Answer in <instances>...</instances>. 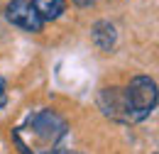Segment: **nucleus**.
Listing matches in <instances>:
<instances>
[{
  "mask_svg": "<svg viewBox=\"0 0 159 154\" xmlns=\"http://www.w3.org/2000/svg\"><path fill=\"white\" fill-rule=\"evenodd\" d=\"M30 5H32V10L39 15L42 22L61 17L64 10H66V2H64V0H32Z\"/></svg>",
  "mask_w": 159,
  "mask_h": 154,
  "instance_id": "423d86ee",
  "label": "nucleus"
},
{
  "mask_svg": "<svg viewBox=\"0 0 159 154\" xmlns=\"http://www.w3.org/2000/svg\"><path fill=\"white\" fill-rule=\"evenodd\" d=\"M125 91L127 105H130V115H132V125L142 122L152 115V110L157 108V83L149 76H135L130 81Z\"/></svg>",
  "mask_w": 159,
  "mask_h": 154,
  "instance_id": "f03ea898",
  "label": "nucleus"
},
{
  "mask_svg": "<svg viewBox=\"0 0 159 154\" xmlns=\"http://www.w3.org/2000/svg\"><path fill=\"white\" fill-rule=\"evenodd\" d=\"M98 108L103 110V115L115 120V122H125L132 125V115H130V105L122 88H103L98 93Z\"/></svg>",
  "mask_w": 159,
  "mask_h": 154,
  "instance_id": "7ed1b4c3",
  "label": "nucleus"
},
{
  "mask_svg": "<svg viewBox=\"0 0 159 154\" xmlns=\"http://www.w3.org/2000/svg\"><path fill=\"white\" fill-rule=\"evenodd\" d=\"M66 137V120L49 108L32 110L20 125L12 127V142L20 154H59Z\"/></svg>",
  "mask_w": 159,
  "mask_h": 154,
  "instance_id": "f257e3e1",
  "label": "nucleus"
},
{
  "mask_svg": "<svg viewBox=\"0 0 159 154\" xmlns=\"http://www.w3.org/2000/svg\"><path fill=\"white\" fill-rule=\"evenodd\" d=\"M5 17H7V22H12L15 27H20L25 32H42V27H44L39 15L32 10L30 0H12V2H7Z\"/></svg>",
  "mask_w": 159,
  "mask_h": 154,
  "instance_id": "20e7f679",
  "label": "nucleus"
},
{
  "mask_svg": "<svg viewBox=\"0 0 159 154\" xmlns=\"http://www.w3.org/2000/svg\"><path fill=\"white\" fill-rule=\"evenodd\" d=\"M59 154H76V152H59Z\"/></svg>",
  "mask_w": 159,
  "mask_h": 154,
  "instance_id": "1a4fd4ad",
  "label": "nucleus"
},
{
  "mask_svg": "<svg viewBox=\"0 0 159 154\" xmlns=\"http://www.w3.org/2000/svg\"><path fill=\"white\" fill-rule=\"evenodd\" d=\"M7 103V88H5V78L0 76V108H5Z\"/></svg>",
  "mask_w": 159,
  "mask_h": 154,
  "instance_id": "0eeeda50",
  "label": "nucleus"
},
{
  "mask_svg": "<svg viewBox=\"0 0 159 154\" xmlns=\"http://www.w3.org/2000/svg\"><path fill=\"white\" fill-rule=\"evenodd\" d=\"M74 2H76L79 7H88V5H93L96 0H74Z\"/></svg>",
  "mask_w": 159,
  "mask_h": 154,
  "instance_id": "6e6552de",
  "label": "nucleus"
},
{
  "mask_svg": "<svg viewBox=\"0 0 159 154\" xmlns=\"http://www.w3.org/2000/svg\"><path fill=\"white\" fill-rule=\"evenodd\" d=\"M91 37H93V42H96V47H98V49L110 52V49L115 47V42H118V32H115V27H113L110 22L100 20V22H96V25H93Z\"/></svg>",
  "mask_w": 159,
  "mask_h": 154,
  "instance_id": "39448f33",
  "label": "nucleus"
}]
</instances>
